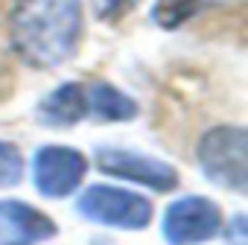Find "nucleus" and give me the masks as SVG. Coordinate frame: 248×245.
<instances>
[{"instance_id":"1","label":"nucleus","mask_w":248,"mask_h":245,"mask_svg":"<svg viewBox=\"0 0 248 245\" xmlns=\"http://www.w3.org/2000/svg\"><path fill=\"white\" fill-rule=\"evenodd\" d=\"M85 32L82 0H15L9 41L30 67H62L79 50Z\"/></svg>"},{"instance_id":"2","label":"nucleus","mask_w":248,"mask_h":245,"mask_svg":"<svg viewBox=\"0 0 248 245\" xmlns=\"http://www.w3.org/2000/svg\"><path fill=\"white\" fill-rule=\"evenodd\" d=\"M245 152H248V135L242 126H216L199 140V149H196L204 175L213 184L228 187L233 193H245L248 187Z\"/></svg>"},{"instance_id":"3","label":"nucleus","mask_w":248,"mask_h":245,"mask_svg":"<svg viewBox=\"0 0 248 245\" xmlns=\"http://www.w3.org/2000/svg\"><path fill=\"white\" fill-rule=\"evenodd\" d=\"M76 207L91 222L126 230H140L152 222V201L143 199L140 193H129L120 187H102V184L88 187L79 196Z\"/></svg>"},{"instance_id":"4","label":"nucleus","mask_w":248,"mask_h":245,"mask_svg":"<svg viewBox=\"0 0 248 245\" xmlns=\"http://www.w3.org/2000/svg\"><path fill=\"white\" fill-rule=\"evenodd\" d=\"M85 172H88L85 155L70 146H44L35 152V161H32L35 187L47 199L70 196L82 184Z\"/></svg>"},{"instance_id":"5","label":"nucleus","mask_w":248,"mask_h":245,"mask_svg":"<svg viewBox=\"0 0 248 245\" xmlns=\"http://www.w3.org/2000/svg\"><path fill=\"white\" fill-rule=\"evenodd\" d=\"M222 228V213L210 199L187 196L170 204L164 216V236L170 245H196Z\"/></svg>"},{"instance_id":"6","label":"nucleus","mask_w":248,"mask_h":245,"mask_svg":"<svg viewBox=\"0 0 248 245\" xmlns=\"http://www.w3.org/2000/svg\"><path fill=\"white\" fill-rule=\"evenodd\" d=\"M93 158L102 172L143 184L155 193H170L178 187V172L164 161H155V158H146L138 152H126V149H105V146L96 149Z\"/></svg>"},{"instance_id":"7","label":"nucleus","mask_w":248,"mask_h":245,"mask_svg":"<svg viewBox=\"0 0 248 245\" xmlns=\"http://www.w3.org/2000/svg\"><path fill=\"white\" fill-rule=\"evenodd\" d=\"M56 236V222L27 201H0V245H35Z\"/></svg>"},{"instance_id":"8","label":"nucleus","mask_w":248,"mask_h":245,"mask_svg":"<svg viewBox=\"0 0 248 245\" xmlns=\"http://www.w3.org/2000/svg\"><path fill=\"white\" fill-rule=\"evenodd\" d=\"M35 114H38L41 126H50V129L76 126V122L88 114V91L79 82H64L38 102Z\"/></svg>"},{"instance_id":"9","label":"nucleus","mask_w":248,"mask_h":245,"mask_svg":"<svg viewBox=\"0 0 248 245\" xmlns=\"http://www.w3.org/2000/svg\"><path fill=\"white\" fill-rule=\"evenodd\" d=\"M88 114L105 122H123L138 114V102L108 82H93L88 88Z\"/></svg>"},{"instance_id":"10","label":"nucleus","mask_w":248,"mask_h":245,"mask_svg":"<svg viewBox=\"0 0 248 245\" xmlns=\"http://www.w3.org/2000/svg\"><path fill=\"white\" fill-rule=\"evenodd\" d=\"M207 6V0H155L152 21L161 30H178Z\"/></svg>"},{"instance_id":"11","label":"nucleus","mask_w":248,"mask_h":245,"mask_svg":"<svg viewBox=\"0 0 248 245\" xmlns=\"http://www.w3.org/2000/svg\"><path fill=\"white\" fill-rule=\"evenodd\" d=\"M21 175H24V158H21V152L12 143L0 140V187L18 184Z\"/></svg>"},{"instance_id":"12","label":"nucleus","mask_w":248,"mask_h":245,"mask_svg":"<svg viewBox=\"0 0 248 245\" xmlns=\"http://www.w3.org/2000/svg\"><path fill=\"white\" fill-rule=\"evenodd\" d=\"M93 3V12H96V18H102V21H114L117 15H123L135 0H91Z\"/></svg>"},{"instance_id":"13","label":"nucleus","mask_w":248,"mask_h":245,"mask_svg":"<svg viewBox=\"0 0 248 245\" xmlns=\"http://www.w3.org/2000/svg\"><path fill=\"white\" fill-rule=\"evenodd\" d=\"M225 239L231 242V245H245L248 239H245V216H233V222L225 228Z\"/></svg>"}]
</instances>
